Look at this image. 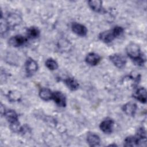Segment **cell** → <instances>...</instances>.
I'll use <instances>...</instances> for the list:
<instances>
[{
	"label": "cell",
	"instance_id": "1",
	"mask_svg": "<svg viewBox=\"0 0 147 147\" xmlns=\"http://www.w3.org/2000/svg\"><path fill=\"white\" fill-rule=\"evenodd\" d=\"M127 55L134 63L140 66H142L145 61V58L141 52L140 47L136 43L130 42L126 48Z\"/></svg>",
	"mask_w": 147,
	"mask_h": 147
},
{
	"label": "cell",
	"instance_id": "2",
	"mask_svg": "<svg viewBox=\"0 0 147 147\" xmlns=\"http://www.w3.org/2000/svg\"><path fill=\"white\" fill-rule=\"evenodd\" d=\"M3 20L2 18H1ZM6 24L9 30L11 28H14L18 25L21 21V17L16 13H10L9 14L6 19L3 20Z\"/></svg>",
	"mask_w": 147,
	"mask_h": 147
},
{
	"label": "cell",
	"instance_id": "3",
	"mask_svg": "<svg viewBox=\"0 0 147 147\" xmlns=\"http://www.w3.org/2000/svg\"><path fill=\"white\" fill-rule=\"evenodd\" d=\"M110 61L119 68H122L125 67L126 63V59L122 55L115 53L109 56Z\"/></svg>",
	"mask_w": 147,
	"mask_h": 147
},
{
	"label": "cell",
	"instance_id": "4",
	"mask_svg": "<svg viewBox=\"0 0 147 147\" xmlns=\"http://www.w3.org/2000/svg\"><path fill=\"white\" fill-rule=\"evenodd\" d=\"M38 69L37 63L32 58L29 57L25 63V71L28 76L33 75Z\"/></svg>",
	"mask_w": 147,
	"mask_h": 147
},
{
	"label": "cell",
	"instance_id": "5",
	"mask_svg": "<svg viewBox=\"0 0 147 147\" xmlns=\"http://www.w3.org/2000/svg\"><path fill=\"white\" fill-rule=\"evenodd\" d=\"M117 37L113 29L102 32L99 35V38L105 43L111 42Z\"/></svg>",
	"mask_w": 147,
	"mask_h": 147
},
{
	"label": "cell",
	"instance_id": "6",
	"mask_svg": "<svg viewBox=\"0 0 147 147\" xmlns=\"http://www.w3.org/2000/svg\"><path fill=\"white\" fill-rule=\"evenodd\" d=\"M27 41L28 38L22 35H16L9 39V43L13 47H18L24 45Z\"/></svg>",
	"mask_w": 147,
	"mask_h": 147
},
{
	"label": "cell",
	"instance_id": "7",
	"mask_svg": "<svg viewBox=\"0 0 147 147\" xmlns=\"http://www.w3.org/2000/svg\"><path fill=\"white\" fill-rule=\"evenodd\" d=\"M114 121L111 118H106L102 121L100 123L99 127L105 133H111L113 131Z\"/></svg>",
	"mask_w": 147,
	"mask_h": 147
},
{
	"label": "cell",
	"instance_id": "8",
	"mask_svg": "<svg viewBox=\"0 0 147 147\" xmlns=\"http://www.w3.org/2000/svg\"><path fill=\"white\" fill-rule=\"evenodd\" d=\"M56 104L60 107L66 106V98L65 95L60 91L53 92L52 99Z\"/></svg>",
	"mask_w": 147,
	"mask_h": 147
},
{
	"label": "cell",
	"instance_id": "9",
	"mask_svg": "<svg viewBox=\"0 0 147 147\" xmlns=\"http://www.w3.org/2000/svg\"><path fill=\"white\" fill-rule=\"evenodd\" d=\"M71 28L74 33L77 35L80 36H84L87 34V29L86 27L81 24L73 22L71 25Z\"/></svg>",
	"mask_w": 147,
	"mask_h": 147
},
{
	"label": "cell",
	"instance_id": "10",
	"mask_svg": "<svg viewBox=\"0 0 147 147\" xmlns=\"http://www.w3.org/2000/svg\"><path fill=\"white\" fill-rule=\"evenodd\" d=\"M137 109V106L136 103L131 102H129L125 104L122 107L123 112L129 116H134Z\"/></svg>",
	"mask_w": 147,
	"mask_h": 147
},
{
	"label": "cell",
	"instance_id": "11",
	"mask_svg": "<svg viewBox=\"0 0 147 147\" xmlns=\"http://www.w3.org/2000/svg\"><path fill=\"white\" fill-rule=\"evenodd\" d=\"M133 97L139 102L145 103L146 102V90L144 87L138 88L133 94Z\"/></svg>",
	"mask_w": 147,
	"mask_h": 147
},
{
	"label": "cell",
	"instance_id": "12",
	"mask_svg": "<svg viewBox=\"0 0 147 147\" xmlns=\"http://www.w3.org/2000/svg\"><path fill=\"white\" fill-rule=\"evenodd\" d=\"M85 60L88 64L91 66H95L100 61V56L97 53L91 52L86 56Z\"/></svg>",
	"mask_w": 147,
	"mask_h": 147
},
{
	"label": "cell",
	"instance_id": "13",
	"mask_svg": "<svg viewBox=\"0 0 147 147\" xmlns=\"http://www.w3.org/2000/svg\"><path fill=\"white\" fill-rule=\"evenodd\" d=\"M87 141L90 146H96L99 145L100 140L98 135L93 133H90L87 134Z\"/></svg>",
	"mask_w": 147,
	"mask_h": 147
},
{
	"label": "cell",
	"instance_id": "14",
	"mask_svg": "<svg viewBox=\"0 0 147 147\" xmlns=\"http://www.w3.org/2000/svg\"><path fill=\"white\" fill-rule=\"evenodd\" d=\"M141 145L140 140L136 136H129L125 140V146H136Z\"/></svg>",
	"mask_w": 147,
	"mask_h": 147
},
{
	"label": "cell",
	"instance_id": "15",
	"mask_svg": "<svg viewBox=\"0 0 147 147\" xmlns=\"http://www.w3.org/2000/svg\"><path fill=\"white\" fill-rule=\"evenodd\" d=\"M53 92L47 88H42L39 92L40 97L44 100H49L52 99Z\"/></svg>",
	"mask_w": 147,
	"mask_h": 147
},
{
	"label": "cell",
	"instance_id": "16",
	"mask_svg": "<svg viewBox=\"0 0 147 147\" xmlns=\"http://www.w3.org/2000/svg\"><path fill=\"white\" fill-rule=\"evenodd\" d=\"M64 82L68 88L72 91H75L79 88V84L78 82L73 78H67L64 79Z\"/></svg>",
	"mask_w": 147,
	"mask_h": 147
},
{
	"label": "cell",
	"instance_id": "17",
	"mask_svg": "<svg viewBox=\"0 0 147 147\" xmlns=\"http://www.w3.org/2000/svg\"><path fill=\"white\" fill-rule=\"evenodd\" d=\"M90 8L96 12H101L102 10V2L99 0H91L88 2Z\"/></svg>",
	"mask_w": 147,
	"mask_h": 147
},
{
	"label": "cell",
	"instance_id": "18",
	"mask_svg": "<svg viewBox=\"0 0 147 147\" xmlns=\"http://www.w3.org/2000/svg\"><path fill=\"white\" fill-rule=\"evenodd\" d=\"M40 31L38 28L32 26L27 30V36L30 39H36L40 36Z\"/></svg>",
	"mask_w": 147,
	"mask_h": 147
},
{
	"label": "cell",
	"instance_id": "19",
	"mask_svg": "<svg viewBox=\"0 0 147 147\" xmlns=\"http://www.w3.org/2000/svg\"><path fill=\"white\" fill-rule=\"evenodd\" d=\"M46 67L50 70H55L58 68L57 63L53 59L49 58L48 59L45 61Z\"/></svg>",
	"mask_w": 147,
	"mask_h": 147
},
{
	"label": "cell",
	"instance_id": "20",
	"mask_svg": "<svg viewBox=\"0 0 147 147\" xmlns=\"http://www.w3.org/2000/svg\"><path fill=\"white\" fill-rule=\"evenodd\" d=\"M9 99L12 102L18 101L21 99V95L17 91H10L8 94Z\"/></svg>",
	"mask_w": 147,
	"mask_h": 147
}]
</instances>
